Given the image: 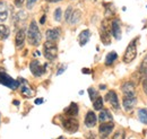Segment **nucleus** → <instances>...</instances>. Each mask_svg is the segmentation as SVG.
Returning <instances> with one entry per match:
<instances>
[{"label":"nucleus","instance_id":"obj_1","mask_svg":"<svg viewBox=\"0 0 147 139\" xmlns=\"http://www.w3.org/2000/svg\"><path fill=\"white\" fill-rule=\"evenodd\" d=\"M41 32L38 30V26H37L36 22L35 20H32L30 26H28V31H27V41L31 45H34L36 47L40 44L41 42Z\"/></svg>","mask_w":147,"mask_h":139},{"label":"nucleus","instance_id":"obj_2","mask_svg":"<svg viewBox=\"0 0 147 139\" xmlns=\"http://www.w3.org/2000/svg\"><path fill=\"white\" fill-rule=\"evenodd\" d=\"M43 53H44V57L52 61L55 60L58 55V47H57V43L55 42H51V41H47L44 44H43Z\"/></svg>","mask_w":147,"mask_h":139},{"label":"nucleus","instance_id":"obj_3","mask_svg":"<svg viewBox=\"0 0 147 139\" xmlns=\"http://www.w3.org/2000/svg\"><path fill=\"white\" fill-rule=\"evenodd\" d=\"M137 57V38L132 40L128 44L126 52L123 54V62L125 63H130L131 61H134Z\"/></svg>","mask_w":147,"mask_h":139},{"label":"nucleus","instance_id":"obj_4","mask_svg":"<svg viewBox=\"0 0 147 139\" xmlns=\"http://www.w3.org/2000/svg\"><path fill=\"white\" fill-rule=\"evenodd\" d=\"M0 84L9 87V88H11V89H16V88L19 86L18 80L13 79L10 76H8V75H7L6 72H3V71H0Z\"/></svg>","mask_w":147,"mask_h":139},{"label":"nucleus","instance_id":"obj_5","mask_svg":"<svg viewBox=\"0 0 147 139\" xmlns=\"http://www.w3.org/2000/svg\"><path fill=\"white\" fill-rule=\"evenodd\" d=\"M100 34H101V40L103 42V44L108 45L110 44V36H111V26L109 25L108 20H104L101 25V31H100Z\"/></svg>","mask_w":147,"mask_h":139},{"label":"nucleus","instance_id":"obj_6","mask_svg":"<svg viewBox=\"0 0 147 139\" xmlns=\"http://www.w3.org/2000/svg\"><path fill=\"white\" fill-rule=\"evenodd\" d=\"M62 126H63L65 130L68 131V132H70V134L76 132V131L78 130V128H79L78 121H77L75 118H71V117H68V118L63 119V120H62Z\"/></svg>","mask_w":147,"mask_h":139},{"label":"nucleus","instance_id":"obj_7","mask_svg":"<svg viewBox=\"0 0 147 139\" xmlns=\"http://www.w3.org/2000/svg\"><path fill=\"white\" fill-rule=\"evenodd\" d=\"M114 128V123L112 122H105V123H101L100 124V128H98V134H100V137L102 139H105L113 130Z\"/></svg>","mask_w":147,"mask_h":139},{"label":"nucleus","instance_id":"obj_8","mask_svg":"<svg viewBox=\"0 0 147 139\" xmlns=\"http://www.w3.org/2000/svg\"><path fill=\"white\" fill-rule=\"evenodd\" d=\"M30 69H31V72L34 75V76H42L44 74V67L40 63V61L37 60H33L31 63H30Z\"/></svg>","mask_w":147,"mask_h":139},{"label":"nucleus","instance_id":"obj_9","mask_svg":"<svg viewBox=\"0 0 147 139\" xmlns=\"http://www.w3.org/2000/svg\"><path fill=\"white\" fill-rule=\"evenodd\" d=\"M111 33L115 40L121 38V23L119 19H114L111 24Z\"/></svg>","mask_w":147,"mask_h":139},{"label":"nucleus","instance_id":"obj_10","mask_svg":"<svg viewBox=\"0 0 147 139\" xmlns=\"http://www.w3.org/2000/svg\"><path fill=\"white\" fill-rule=\"evenodd\" d=\"M105 101H107L108 103H110L113 109H117V110L119 109V100H118V96H117L115 92L110 90V92L105 95Z\"/></svg>","mask_w":147,"mask_h":139},{"label":"nucleus","instance_id":"obj_11","mask_svg":"<svg viewBox=\"0 0 147 139\" xmlns=\"http://www.w3.org/2000/svg\"><path fill=\"white\" fill-rule=\"evenodd\" d=\"M121 90L123 93V96H136V92H135V85L130 82L125 83L122 87H121Z\"/></svg>","mask_w":147,"mask_h":139},{"label":"nucleus","instance_id":"obj_12","mask_svg":"<svg viewBox=\"0 0 147 139\" xmlns=\"http://www.w3.org/2000/svg\"><path fill=\"white\" fill-rule=\"evenodd\" d=\"M136 102H137L136 96H123V107H125V110L130 112L135 107Z\"/></svg>","mask_w":147,"mask_h":139},{"label":"nucleus","instance_id":"obj_13","mask_svg":"<svg viewBox=\"0 0 147 139\" xmlns=\"http://www.w3.org/2000/svg\"><path fill=\"white\" fill-rule=\"evenodd\" d=\"M19 85H20V89H22V94L25 97H32L34 95V90L28 86V84H27L26 80H23L22 79V84H19Z\"/></svg>","mask_w":147,"mask_h":139},{"label":"nucleus","instance_id":"obj_14","mask_svg":"<svg viewBox=\"0 0 147 139\" xmlns=\"http://www.w3.org/2000/svg\"><path fill=\"white\" fill-rule=\"evenodd\" d=\"M47 40L48 41H51V42H55L59 37H60V28H51V30H48L47 33Z\"/></svg>","mask_w":147,"mask_h":139},{"label":"nucleus","instance_id":"obj_15","mask_svg":"<svg viewBox=\"0 0 147 139\" xmlns=\"http://www.w3.org/2000/svg\"><path fill=\"white\" fill-rule=\"evenodd\" d=\"M98 121L101 123H105V122H112L113 121V117L110 113L109 110H102L100 112V115H98Z\"/></svg>","mask_w":147,"mask_h":139},{"label":"nucleus","instance_id":"obj_16","mask_svg":"<svg viewBox=\"0 0 147 139\" xmlns=\"http://www.w3.org/2000/svg\"><path fill=\"white\" fill-rule=\"evenodd\" d=\"M96 121H97V119H96L95 113L92 112V111H88L87 114H86V117H85V124H86V127H88V128L95 127Z\"/></svg>","mask_w":147,"mask_h":139},{"label":"nucleus","instance_id":"obj_17","mask_svg":"<svg viewBox=\"0 0 147 139\" xmlns=\"http://www.w3.org/2000/svg\"><path fill=\"white\" fill-rule=\"evenodd\" d=\"M90 37H91V32L88 30H84L80 34L78 35V43H79V45L80 47H84L88 42Z\"/></svg>","mask_w":147,"mask_h":139},{"label":"nucleus","instance_id":"obj_18","mask_svg":"<svg viewBox=\"0 0 147 139\" xmlns=\"http://www.w3.org/2000/svg\"><path fill=\"white\" fill-rule=\"evenodd\" d=\"M24 42H25V31L23 28H20L16 34V37H15V44L18 49H20V48H23Z\"/></svg>","mask_w":147,"mask_h":139},{"label":"nucleus","instance_id":"obj_19","mask_svg":"<svg viewBox=\"0 0 147 139\" xmlns=\"http://www.w3.org/2000/svg\"><path fill=\"white\" fill-rule=\"evenodd\" d=\"M8 17V7L5 1H0V22H5Z\"/></svg>","mask_w":147,"mask_h":139},{"label":"nucleus","instance_id":"obj_20","mask_svg":"<svg viewBox=\"0 0 147 139\" xmlns=\"http://www.w3.org/2000/svg\"><path fill=\"white\" fill-rule=\"evenodd\" d=\"M66 114L68 115V117H76L77 114H78V105L76 104V103H71V104L69 105L67 109H66Z\"/></svg>","mask_w":147,"mask_h":139},{"label":"nucleus","instance_id":"obj_21","mask_svg":"<svg viewBox=\"0 0 147 139\" xmlns=\"http://www.w3.org/2000/svg\"><path fill=\"white\" fill-rule=\"evenodd\" d=\"M8 36H9V28L6 25L0 24V40H6Z\"/></svg>","mask_w":147,"mask_h":139},{"label":"nucleus","instance_id":"obj_22","mask_svg":"<svg viewBox=\"0 0 147 139\" xmlns=\"http://www.w3.org/2000/svg\"><path fill=\"white\" fill-rule=\"evenodd\" d=\"M117 58H118V54L115 52H110L108 55H107V59H105V65L107 66H111V65H113V62L117 60Z\"/></svg>","mask_w":147,"mask_h":139},{"label":"nucleus","instance_id":"obj_23","mask_svg":"<svg viewBox=\"0 0 147 139\" xmlns=\"http://www.w3.org/2000/svg\"><path fill=\"white\" fill-rule=\"evenodd\" d=\"M138 119L139 121L143 122L144 124H147V110L146 109H142L138 111Z\"/></svg>","mask_w":147,"mask_h":139},{"label":"nucleus","instance_id":"obj_24","mask_svg":"<svg viewBox=\"0 0 147 139\" xmlns=\"http://www.w3.org/2000/svg\"><path fill=\"white\" fill-rule=\"evenodd\" d=\"M82 17V11L80 10H75L70 18V24H77L79 22V19Z\"/></svg>","mask_w":147,"mask_h":139},{"label":"nucleus","instance_id":"obj_25","mask_svg":"<svg viewBox=\"0 0 147 139\" xmlns=\"http://www.w3.org/2000/svg\"><path fill=\"white\" fill-rule=\"evenodd\" d=\"M93 105H94V109L95 110H102V107H103V99L101 97V96H98L95 101H94V103H93Z\"/></svg>","mask_w":147,"mask_h":139},{"label":"nucleus","instance_id":"obj_26","mask_svg":"<svg viewBox=\"0 0 147 139\" xmlns=\"http://www.w3.org/2000/svg\"><path fill=\"white\" fill-rule=\"evenodd\" d=\"M73 13H74L73 7H71V6H69V7L67 8L66 13H65V18H66V22L70 23V18H71V15H73Z\"/></svg>","mask_w":147,"mask_h":139},{"label":"nucleus","instance_id":"obj_27","mask_svg":"<svg viewBox=\"0 0 147 139\" xmlns=\"http://www.w3.org/2000/svg\"><path fill=\"white\" fill-rule=\"evenodd\" d=\"M125 131L123 130H118L114 135H113V137L112 139H125Z\"/></svg>","mask_w":147,"mask_h":139},{"label":"nucleus","instance_id":"obj_28","mask_svg":"<svg viewBox=\"0 0 147 139\" xmlns=\"http://www.w3.org/2000/svg\"><path fill=\"white\" fill-rule=\"evenodd\" d=\"M88 93H90V97H91V100H92L93 102L98 97V95H97V92L94 89V88H88Z\"/></svg>","mask_w":147,"mask_h":139},{"label":"nucleus","instance_id":"obj_29","mask_svg":"<svg viewBox=\"0 0 147 139\" xmlns=\"http://www.w3.org/2000/svg\"><path fill=\"white\" fill-rule=\"evenodd\" d=\"M61 16H62V10H61V8H57L55 10V19L57 22H60V20H61Z\"/></svg>","mask_w":147,"mask_h":139},{"label":"nucleus","instance_id":"obj_30","mask_svg":"<svg viewBox=\"0 0 147 139\" xmlns=\"http://www.w3.org/2000/svg\"><path fill=\"white\" fill-rule=\"evenodd\" d=\"M37 0H26V7L28 8V9H31V8H33V6L35 5V2H36Z\"/></svg>","mask_w":147,"mask_h":139},{"label":"nucleus","instance_id":"obj_31","mask_svg":"<svg viewBox=\"0 0 147 139\" xmlns=\"http://www.w3.org/2000/svg\"><path fill=\"white\" fill-rule=\"evenodd\" d=\"M143 88H144L145 94L147 95V76L146 77H144V79H143Z\"/></svg>","mask_w":147,"mask_h":139},{"label":"nucleus","instance_id":"obj_32","mask_svg":"<svg viewBox=\"0 0 147 139\" xmlns=\"http://www.w3.org/2000/svg\"><path fill=\"white\" fill-rule=\"evenodd\" d=\"M14 3H15V6H16L17 8H20V7L23 6V3H24V0H15Z\"/></svg>","mask_w":147,"mask_h":139},{"label":"nucleus","instance_id":"obj_33","mask_svg":"<svg viewBox=\"0 0 147 139\" xmlns=\"http://www.w3.org/2000/svg\"><path fill=\"white\" fill-rule=\"evenodd\" d=\"M61 67H62V68H60V69L57 71V75H60V74H62V72H63V71L66 70V68H67V67H66L65 65H63V66H61Z\"/></svg>","mask_w":147,"mask_h":139},{"label":"nucleus","instance_id":"obj_34","mask_svg":"<svg viewBox=\"0 0 147 139\" xmlns=\"http://www.w3.org/2000/svg\"><path fill=\"white\" fill-rule=\"evenodd\" d=\"M42 102H43V99H37L36 101H35V103H36L37 105H38V104H42Z\"/></svg>","mask_w":147,"mask_h":139},{"label":"nucleus","instance_id":"obj_35","mask_svg":"<svg viewBox=\"0 0 147 139\" xmlns=\"http://www.w3.org/2000/svg\"><path fill=\"white\" fill-rule=\"evenodd\" d=\"M41 24H44L45 23V16H43V17L41 18V22H40Z\"/></svg>","mask_w":147,"mask_h":139},{"label":"nucleus","instance_id":"obj_36","mask_svg":"<svg viewBox=\"0 0 147 139\" xmlns=\"http://www.w3.org/2000/svg\"><path fill=\"white\" fill-rule=\"evenodd\" d=\"M83 72H84V74H90L91 71H90L88 69H83Z\"/></svg>","mask_w":147,"mask_h":139},{"label":"nucleus","instance_id":"obj_37","mask_svg":"<svg viewBox=\"0 0 147 139\" xmlns=\"http://www.w3.org/2000/svg\"><path fill=\"white\" fill-rule=\"evenodd\" d=\"M47 1H49V2H58V1H60V0H47Z\"/></svg>","mask_w":147,"mask_h":139},{"label":"nucleus","instance_id":"obj_38","mask_svg":"<svg viewBox=\"0 0 147 139\" xmlns=\"http://www.w3.org/2000/svg\"><path fill=\"white\" fill-rule=\"evenodd\" d=\"M57 139H66L65 137H59V138H57Z\"/></svg>","mask_w":147,"mask_h":139},{"label":"nucleus","instance_id":"obj_39","mask_svg":"<svg viewBox=\"0 0 147 139\" xmlns=\"http://www.w3.org/2000/svg\"><path fill=\"white\" fill-rule=\"evenodd\" d=\"M90 139H95V138H94V137H91V138H90Z\"/></svg>","mask_w":147,"mask_h":139}]
</instances>
